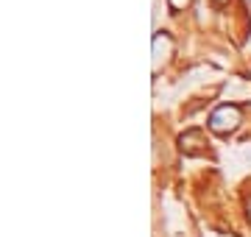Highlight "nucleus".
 Returning <instances> with one entry per match:
<instances>
[{
  "label": "nucleus",
  "mask_w": 251,
  "mask_h": 237,
  "mask_svg": "<svg viewBox=\"0 0 251 237\" xmlns=\"http://www.w3.org/2000/svg\"><path fill=\"white\" fill-rule=\"evenodd\" d=\"M237 126H240V106H234V103H224L209 115V128L218 134H229Z\"/></svg>",
  "instance_id": "1"
},
{
  "label": "nucleus",
  "mask_w": 251,
  "mask_h": 237,
  "mask_svg": "<svg viewBox=\"0 0 251 237\" xmlns=\"http://www.w3.org/2000/svg\"><path fill=\"white\" fill-rule=\"evenodd\" d=\"M168 3H171V9H173V11H181V9H184V6L190 3V0H168Z\"/></svg>",
  "instance_id": "2"
},
{
  "label": "nucleus",
  "mask_w": 251,
  "mask_h": 237,
  "mask_svg": "<svg viewBox=\"0 0 251 237\" xmlns=\"http://www.w3.org/2000/svg\"><path fill=\"white\" fill-rule=\"evenodd\" d=\"M249 3H251V0H249Z\"/></svg>",
  "instance_id": "3"
}]
</instances>
